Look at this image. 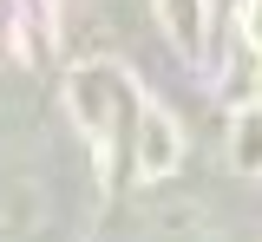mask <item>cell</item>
Returning <instances> with one entry per match:
<instances>
[{
	"instance_id": "6da1fadb",
	"label": "cell",
	"mask_w": 262,
	"mask_h": 242,
	"mask_svg": "<svg viewBox=\"0 0 262 242\" xmlns=\"http://www.w3.org/2000/svg\"><path fill=\"white\" fill-rule=\"evenodd\" d=\"M170 157H177V138H170V125H164V118H144V164H151V171H164Z\"/></svg>"
},
{
	"instance_id": "7a4b0ae2",
	"label": "cell",
	"mask_w": 262,
	"mask_h": 242,
	"mask_svg": "<svg viewBox=\"0 0 262 242\" xmlns=\"http://www.w3.org/2000/svg\"><path fill=\"white\" fill-rule=\"evenodd\" d=\"M249 33H256V39H262V0H256V13H249Z\"/></svg>"
}]
</instances>
